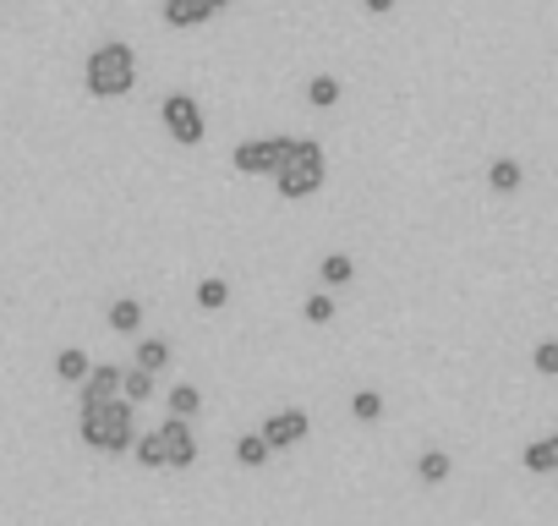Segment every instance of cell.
<instances>
[{
    "instance_id": "6da1fadb",
    "label": "cell",
    "mask_w": 558,
    "mask_h": 526,
    "mask_svg": "<svg viewBox=\"0 0 558 526\" xmlns=\"http://www.w3.org/2000/svg\"><path fill=\"white\" fill-rule=\"evenodd\" d=\"M77 439L99 455H126L137 444V406L121 395V401H105V406H88L77 411Z\"/></svg>"
},
{
    "instance_id": "7a4b0ae2",
    "label": "cell",
    "mask_w": 558,
    "mask_h": 526,
    "mask_svg": "<svg viewBox=\"0 0 558 526\" xmlns=\"http://www.w3.org/2000/svg\"><path fill=\"white\" fill-rule=\"evenodd\" d=\"M83 83H88L94 99H126V94L137 88V50L121 45V39H105V45L88 56Z\"/></svg>"
},
{
    "instance_id": "3957f363",
    "label": "cell",
    "mask_w": 558,
    "mask_h": 526,
    "mask_svg": "<svg viewBox=\"0 0 558 526\" xmlns=\"http://www.w3.org/2000/svg\"><path fill=\"white\" fill-rule=\"evenodd\" d=\"M324 181H329V154H324V143H318V138H296L291 159L274 170V187H279V198H286V203L318 198V192H324Z\"/></svg>"
},
{
    "instance_id": "277c9868",
    "label": "cell",
    "mask_w": 558,
    "mask_h": 526,
    "mask_svg": "<svg viewBox=\"0 0 558 526\" xmlns=\"http://www.w3.org/2000/svg\"><path fill=\"white\" fill-rule=\"evenodd\" d=\"M291 148H296V138H286V132H274V138H246V143L230 148V165H235L241 176H274L279 165L291 159Z\"/></svg>"
},
{
    "instance_id": "5b68a950",
    "label": "cell",
    "mask_w": 558,
    "mask_h": 526,
    "mask_svg": "<svg viewBox=\"0 0 558 526\" xmlns=\"http://www.w3.org/2000/svg\"><path fill=\"white\" fill-rule=\"evenodd\" d=\"M159 121H165V132H170L181 148H197V143L208 138V116H203V105H197L192 94H165Z\"/></svg>"
},
{
    "instance_id": "8992f818",
    "label": "cell",
    "mask_w": 558,
    "mask_h": 526,
    "mask_svg": "<svg viewBox=\"0 0 558 526\" xmlns=\"http://www.w3.org/2000/svg\"><path fill=\"white\" fill-rule=\"evenodd\" d=\"M274 450H296L307 433H313V417L302 411V406H279V411H268L263 417V428H257Z\"/></svg>"
},
{
    "instance_id": "52a82bcc",
    "label": "cell",
    "mask_w": 558,
    "mask_h": 526,
    "mask_svg": "<svg viewBox=\"0 0 558 526\" xmlns=\"http://www.w3.org/2000/svg\"><path fill=\"white\" fill-rule=\"evenodd\" d=\"M159 433H165V471H192V466H197V433H192V417H165Z\"/></svg>"
},
{
    "instance_id": "ba28073f",
    "label": "cell",
    "mask_w": 558,
    "mask_h": 526,
    "mask_svg": "<svg viewBox=\"0 0 558 526\" xmlns=\"http://www.w3.org/2000/svg\"><path fill=\"white\" fill-rule=\"evenodd\" d=\"M121 373L126 368H116V362H99L83 384H77V411H88V406H105V401H121Z\"/></svg>"
},
{
    "instance_id": "9c48e42d",
    "label": "cell",
    "mask_w": 558,
    "mask_h": 526,
    "mask_svg": "<svg viewBox=\"0 0 558 526\" xmlns=\"http://www.w3.org/2000/svg\"><path fill=\"white\" fill-rule=\"evenodd\" d=\"M165 7V28H175V34H186V28H203L214 12H225L219 0H159Z\"/></svg>"
},
{
    "instance_id": "30bf717a",
    "label": "cell",
    "mask_w": 558,
    "mask_h": 526,
    "mask_svg": "<svg viewBox=\"0 0 558 526\" xmlns=\"http://www.w3.org/2000/svg\"><path fill=\"white\" fill-rule=\"evenodd\" d=\"M520 466L536 471V477H553L558 471V439H531L525 455H520Z\"/></svg>"
},
{
    "instance_id": "8fae6325",
    "label": "cell",
    "mask_w": 558,
    "mask_h": 526,
    "mask_svg": "<svg viewBox=\"0 0 558 526\" xmlns=\"http://www.w3.org/2000/svg\"><path fill=\"white\" fill-rule=\"evenodd\" d=\"M154 390H159V373H148V368H137V362H132V368L121 373V395H126L132 406L154 401Z\"/></svg>"
},
{
    "instance_id": "7c38bea8",
    "label": "cell",
    "mask_w": 558,
    "mask_h": 526,
    "mask_svg": "<svg viewBox=\"0 0 558 526\" xmlns=\"http://www.w3.org/2000/svg\"><path fill=\"white\" fill-rule=\"evenodd\" d=\"M235 461H241L246 471H263V466L274 461V444H268L263 433H241V439H235Z\"/></svg>"
},
{
    "instance_id": "4fadbf2b",
    "label": "cell",
    "mask_w": 558,
    "mask_h": 526,
    "mask_svg": "<svg viewBox=\"0 0 558 526\" xmlns=\"http://www.w3.org/2000/svg\"><path fill=\"white\" fill-rule=\"evenodd\" d=\"M94 373V362H88V351H77V346H66V351H56V379L61 384H83Z\"/></svg>"
},
{
    "instance_id": "5bb4252c",
    "label": "cell",
    "mask_w": 558,
    "mask_h": 526,
    "mask_svg": "<svg viewBox=\"0 0 558 526\" xmlns=\"http://www.w3.org/2000/svg\"><path fill=\"white\" fill-rule=\"evenodd\" d=\"M132 455H137V466H143V471H165V433H159V428L137 433Z\"/></svg>"
},
{
    "instance_id": "9a60e30c",
    "label": "cell",
    "mask_w": 558,
    "mask_h": 526,
    "mask_svg": "<svg viewBox=\"0 0 558 526\" xmlns=\"http://www.w3.org/2000/svg\"><path fill=\"white\" fill-rule=\"evenodd\" d=\"M318 280L335 291V286H351L356 280V258H345V252H329L324 263H318Z\"/></svg>"
},
{
    "instance_id": "2e32d148",
    "label": "cell",
    "mask_w": 558,
    "mask_h": 526,
    "mask_svg": "<svg viewBox=\"0 0 558 526\" xmlns=\"http://www.w3.org/2000/svg\"><path fill=\"white\" fill-rule=\"evenodd\" d=\"M520 181H525L520 159H509V154H504V159H493V165H487V187H493V192H520Z\"/></svg>"
},
{
    "instance_id": "e0dca14e",
    "label": "cell",
    "mask_w": 558,
    "mask_h": 526,
    "mask_svg": "<svg viewBox=\"0 0 558 526\" xmlns=\"http://www.w3.org/2000/svg\"><path fill=\"white\" fill-rule=\"evenodd\" d=\"M105 319H110V330H116V335H137V330H143V302L121 297V302H110V313H105Z\"/></svg>"
},
{
    "instance_id": "ac0fdd59",
    "label": "cell",
    "mask_w": 558,
    "mask_h": 526,
    "mask_svg": "<svg viewBox=\"0 0 558 526\" xmlns=\"http://www.w3.org/2000/svg\"><path fill=\"white\" fill-rule=\"evenodd\" d=\"M175 362V351H170V340H159V335H148V340H137V368H148V373H165Z\"/></svg>"
},
{
    "instance_id": "d6986e66",
    "label": "cell",
    "mask_w": 558,
    "mask_h": 526,
    "mask_svg": "<svg viewBox=\"0 0 558 526\" xmlns=\"http://www.w3.org/2000/svg\"><path fill=\"white\" fill-rule=\"evenodd\" d=\"M449 471H454V461H449V450H422V461H416V477H422L427 488H438V482H449Z\"/></svg>"
},
{
    "instance_id": "ffe728a7",
    "label": "cell",
    "mask_w": 558,
    "mask_h": 526,
    "mask_svg": "<svg viewBox=\"0 0 558 526\" xmlns=\"http://www.w3.org/2000/svg\"><path fill=\"white\" fill-rule=\"evenodd\" d=\"M307 105H313V110H335V105H340V77H335V72H318V77L307 83Z\"/></svg>"
},
{
    "instance_id": "44dd1931",
    "label": "cell",
    "mask_w": 558,
    "mask_h": 526,
    "mask_svg": "<svg viewBox=\"0 0 558 526\" xmlns=\"http://www.w3.org/2000/svg\"><path fill=\"white\" fill-rule=\"evenodd\" d=\"M165 406H170V417H197V406H203V390H197V384H170Z\"/></svg>"
},
{
    "instance_id": "7402d4cb",
    "label": "cell",
    "mask_w": 558,
    "mask_h": 526,
    "mask_svg": "<svg viewBox=\"0 0 558 526\" xmlns=\"http://www.w3.org/2000/svg\"><path fill=\"white\" fill-rule=\"evenodd\" d=\"M225 302H230V280H219V275H208V280L197 286V308H203V313H219Z\"/></svg>"
},
{
    "instance_id": "603a6c76",
    "label": "cell",
    "mask_w": 558,
    "mask_h": 526,
    "mask_svg": "<svg viewBox=\"0 0 558 526\" xmlns=\"http://www.w3.org/2000/svg\"><path fill=\"white\" fill-rule=\"evenodd\" d=\"M351 417H356V422H378V417H384V395H378V390H356V395H351Z\"/></svg>"
},
{
    "instance_id": "cb8c5ba5",
    "label": "cell",
    "mask_w": 558,
    "mask_h": 526,
    "mask_svg": "<svg viewBox=\"0 0 558 526\" xmlns=\"http://www.w3.org/2000/svg\"><path fill=\"white\" fill-rule=\"evenodd\" d=\"M302 319H307V324H329V319H335V297H329V291H313V297L302 302Z\"/></svg>"
},
{
    "instance_id": "d4e9b609",
    "label": "cell",
    "mask_w": 558,
    "mask_h": 526,
    "mask_svg": "<svg viewBox=\"0 0 558 526\" xmlns=\"http://www.w3.org/2000/svg\"><path fill=\"white\" fill-rule=\"evenodd\" d=\"M531 368H536L542 379H558V340H536V351H531Z\"/></svg>"
},
{
    "instance_id": "484cf974",
    "label": "cell",
    "mask_w": 558,
    "mask_h": 526,
    "mask_svg": "<svg viewBox=\"0 0 558 526\" xmlns=\"http://www.w3.org/2000/svg\"><path fill=\"white\" fill-rule=\"evenodd\" d=\"M362 7H367V12H373V17H389V12H395V7H400V0H362Z\"/></svg>"
},
{
    "instance_id": "4316f807",
    "label": "cell",
    "mask_w": 558,
    "mask_h": 526,
    "mask_svg": "<svg viewBox=\"0 0 558 526\" xmlns=\"http://www.w3.org/2000/svg\"><path fill=\"white\" fill-rule=\"evenodd\" d=\"M219 7H230V0H219Z\"/></svg>"
}]
</instances>
